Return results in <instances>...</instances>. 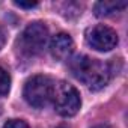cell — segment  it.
Instances as JSON below:
<instances>
[{"mask_svg":"<svg viewBox=\"0 0 128 128\" xmlns=\"http://www.w3.org/2000/svg\"><path fill=\"white\" fill-rule=\"evenodd\" d=\"M3 128H30V126L21 119H11L3 125Z\"/></svg>","mask_w":128,"mask_h":128,"instance_id":"obj_9","label":"cell"},{"mask_svg":"<svg viewBox=\"0 0 128 128\" xmlns=\"http://www.w3.org/2000/svg\"><path fill=\"white\" fill-rule=\"evenodd\" d=\"M48 42V29L44 23H30L18 39V48L24 56L39 54Z\"/></svg>","mask_w":128,"mask_h":128,"instance_id":"obj_4","label":"cell"},{"mask_svg":"<svg viewBox=\"0 0 128 128\" xmlns=\"http://www.w3.org/2000/svg\"><path fill=\"white\" fill-rule=\"evenodd\" d=\"M14 5L15 6H18V8H23V9H33V8H36L38 6V3L36 2H14Z\"/></svg>","mask_w":128,"mask_h":128,"instance_id":"obj_10","label":"cell"},{"mask_svg":"<svg viewBox=\"0 0 128 128\" xmlns=\"http://www.w3.org/2000/svg\"><path fill=\"white\" fill-rule=\"evenodd\" d=\"M126 8V2H98L94 6L96 17H108Z\"/></svg>","mask_w":128,"mask_h":128,"instance_id":"obj_7","label":"cell"},{"mask_svg":"<svg viewBox=\"0 0 128 128\" xmlns=\"http://www.w3.org/2000/svg\"><path fill=\"white\" fill-rule=\"evenodd\" d=\"M5 41H6V36H5V32L0 29V50H2V47L5 45Z\"/></svg>","mask_w":128,"mask_h":128,"instance_id":"obj_11","label":"cell"},{"mask_svg":"<svg viewBox=\"0 0 128 128\" xmlns=\"http://www.w3.org/2000/svg\"><path fill=\"white\" fill-rule=\"evenodd\" d=\"M9 89H11V77L3 68H0V96L6 95Z\"/></svg>","mask_w":128,"mask_h":128,"instance_id":"obj_8","label":"cell"},{"mask_svg":"<svg viewBox=\"0 0 128 128\" xmlns=\"http://www.w3.org/2000/svg\"><path fill=\"white\" fill-rule=\"evenodd\" d=\"M54 83L48 76H33L24 84V100L36 108L45 107L53 96Z\"/></svg>","mask_w":128,"mask_h":128,"instance_id":"obj_3","label":"cell"},{"mask_svg":"<svg viewBox=\"0 0 128 128\" xmlns=\"http://www.w3.org/2000/svg\"><path fill=\"white\" fill-rule=\"evenodd\" d=\"M70 68L72 76L90 90H100L106 88L113 76V68L110 63L92 59L84 54L76 56L70 62Z\"/></svg>","mask_w":128,"mask_h":128,"instance_id":"obj_1","label":"cell"},{"mask_svg":"<svg viewBox=\"0 0 128 128\" xmlns=\"http://www.w3.org/2000/svg\"><path fill=\"white\" fill-rule=\"evenodd\" d=\"M86 42L96 51H110L118 45L119 39L112 27L96 24L86 30Z\"/></svg>","mask_w":128,"mask_h":128,"instance_id":"obj_5","label":"cell"},{"mask_svg":"<svg viewBox=\"0 0 128 128\" xmlns=\"http://www.w3.org/2000/svg\"><path fill=\"white\" fill-rule=\"evenodd\" d=\"M50 50L54 59L66 60L74 51V41L68 33H57L56 36H53L50 42Z\"/></svg>","mask_w":128,"mask_h":128,"instance_id":"obj_6","label":"cell"},{"mask_svg":"<svg viewBox=\"0 0 128 128\" xmlns=\"http://www.w3.org/2000/svg\"><path fill=\"white\" fill-rule=\"evenodd\" d=\"M57 128H66V126H57Z\"/></svg>","mask_w":128,"mask_h":128,"instance_id":"obj_12","label":"cell"},{"mask_svg":"<svg viewBox=\"0 0 128 128\" xmlns=\"http://www.w3.org/2000/svg\"><path fill=\"white\" fill-rule=\"evenodd\" d=\"M51 101L54 104V110L60 116H74L82 107V98L78 90L66 83V82H59L53 88V96Z\"/></svg>","mask_w":128,"mask_h":128,"instance_id":"obj_2","label":"cell"}]
</instances>
